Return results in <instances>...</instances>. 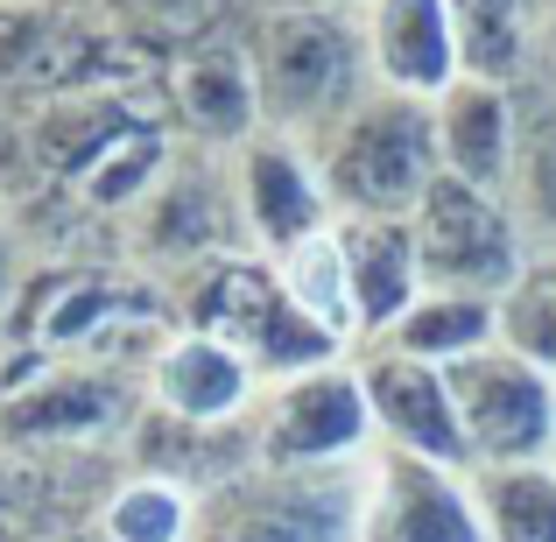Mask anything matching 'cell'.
Here are the masks:
<instances>
[{"instance_id": "1", "label": "cell", "mask_w": 556, "mask_h": 542, "mask_svg": "<svg viewBox=\"0 0 556 542\" xmlns=\"http://www.w3.org/2000/svg\"><path fill=\"white\" fill-rule=\"evenodd\" d=\"M247 50L261 85V127L303 141L311 155L380 92L367 28L345 8H268Z\"/></svg>"}, {"instance_id": "2", "label": "cell", "mask_w": 556, "mask_h": 542, "mask_svg": "<svg viewBox=\"0 0 556 542\" xmlns=\"http://www.w3.org/2000/svg\"><path fill=\"white\" fill-rule=\"evenodd\" d=\"M317 169H325V190H331L339 218H416V204L444 177L437 106L408 99V92H374L317 149Z\"/></svg>"}, {"instance_id": "3", "label": "cell", "mask_w": 556, "mask_h": 542, "mask_svg": "<svg viewBox=\"0 0 556 542\" xmlns=\"http://www.w3.org/2000/svg\"><path fill=\"white\" fill-rule=\"evenodd\" d=\"M198 331L226 339L254 374H275V380L339 366V353H345L331 331H317L296 311L275 261H261V254H218L198 268Z\"/></svg>"}, {"instance_id": "4", "label": "cell", "mask_w": 556, "mask_h": 542, "mask_svg": "<svg viewBox=\"0 0 556 542\" xmlns=\"http://www.w3.org/2000/svg\"><path fill=\"white\" fill-rule=\"evenodd\" d=\"M408 226H416L422 289H451V297L501 303L507 289L535 268V247H529V232H521L515 204H507L501 190L437 177Z\"/></svg>"}, {"instance_id": "5", "label": "cell", "mask_w": 556, "mask_h": 542, "mask_svg": "<svg viewBox=\"0 0 556 542\" xmlns=\"http://www.w3.org/2000/svg\"><path fill=\"white\" fill-rule=\"evenodd\" d=\"M451 394H458V423L479 465H535L556 458V380L521 353H507L501 339L479 345L472 360L444 366Z\"/></svg>"}, {"instance_id": "6", "label": "cell", "mask_w": 556, "mask_h": 542, "mask_svg": "<svg viewBox=\"0 0 556 542\" xmlns=\"http://www.w3.org/2000/svg\"><path fill=\"white\" fill-rule=\"evenodd\" d=\"M374 437V408L359 388V366H317L275 388V402L261 408L254 451L268 472H325L345 465Z\"/></svg>"}, {"instance_id": "7", "label": "cell", "mask_w": 556, "mask_h": 542, "mask_svg": "<svg viewBox=\"0 0 556 542\" xmlns=\"http://www.w3.org/2000/svg\"><path fill=\"white\" fill-rule=\"evenodd\" d=\"M232 190H240V226H247V240H254L261 261H282V254H296L303 240H317L325 226H339L317 155L289 135H268V127L240 149Z\"/></svg>"}, {"instance_id": "8", "label": "cell", "mask_w": 556, "mask_h": 542, "mask_svg": "<svg viewBox=\"0 0 556 542\" xmlns=\"http://www.w3.org/2000/svg\"><path fill=\"white\" fill-rule=\"evenodd\" d=\"M359 542H486L472 472H451V465H430L416 451L380 444V458L367 465Z\"/></svg>"}, {"instance_id": "9", "label": "cell", "mask_w": 556, "mask_h": 542, "mask_svg": "<svg viewBox=\"0 0 556 542\" xmlns=\"http://www.w3.org/2000/svg\"><path fill=\"white\" fill-rule=\"evenodd\" d=\"M359 388H367L380 444L416 451V458L451 465V472H472V444H465L458 394H451L444 366H430L416 353H394V345H367V360H359Z\"/></svg>"}, {"instance_id": "10", "label": "cell", "mask_w": 556, "mask_h": 542, "mask_svg": "<svg viewBox=\"0 0 556 542\" xmlns=\"http://www.w3.org/2000/svg\"><path fill=\"white\" fill-rule=\"evenodd\" d=\"M359 28H367V56H374L380 92H408V99H430L437 106L465 78L451 0H367Z\"/></svg>"}, {"instance_id": "11", "label": "cell", "mask_w": 556, "mask_h": 542, "mask_svg": "<svg viewBox=\"0 0 556 542\" xmlns=\"http://www.w3.org/2000/svg\"><path fill=\"white\" fill-rule=\"evenodd\" d=\"M359 507H367V472H296L282 487L240 493L218 515L212 542H359Z\"/></svg>"}, {"instance_id": "12", "label": "cell", "mask_w": 556, "mask_h": 542, "mask_svg": "<svg viewBox=\"0 0 556 542\" xmlns=\"http://www.w3.org/2000/svg\"><path fill=\"white\" fill-rule=\"evenodd\" d=\"M521 99L515 85L493 78H458L444 99H437V155H444V177L501 190L515 184V155H521Z\"/></svg>"}, {"instance_id": "13", "label": "cell", "mask_w": 556, "mask_h": 542, "mask_svg": "<svg viewBox=\"0 0 556 542\" xmlns=\"http://www.w3.org/2000/svg\"><path fill=\"white\" fill-rule=\"evenodd\" d=\"M339 240H345V268H353L359 345H380L422 297L416 226L408 218H339Z\"/></svg>"}, {"instance_id": "14", "label": "cell", "mask_w": 556, "mask_h": 542, "mask_svg": "<svg viewBox=\"0 0 556 542\" xmlns=\"http://www.w3.org/2000/svg\"><path fill=\"white\" fill-rule=\"evenodd\" d=\"M254 366H247L240 353H232L226 339H212V331H177V339L155 353L149 366V394L169 408V416L184 423H226L240 416L247 402H254Z\"/></svg>"}, {"instance_id": "15", "label": "cell", "mask_w": 556, "mask_h": 542, "mask_svg": "<svg viewBox=\"0 0 556 542\" xmlns=\"http://www.w3.org/2000/svg\"><path fill=\"white\" fill-rule=\"evenodd\" d=\"M177 92L198 135L232 141V149H247L261 135V85H254V50L247 42H226V36L198 42L177 71Z\"/></svg>"}, {"instance_id": "16", "label": "cell", "mask_w": 556, "mask_h": 542, "mask_svg": "<svg viewBox=\"0 0 556 542\" xmlns=\"http://www.w3.org/2000/svg\"><path fill=\"white\" fill-rule=\"evenodd\" d=\"M493 339H501V303L451 297V289H422L416 311H408L380 345L416 353V360H430V366H458V360H472L479 345H493Z\"/></svg>"}, {"instance_id": "17", "label": "cell", "mask_w": 556, "mask_h": 542, "mask_svg": "<svg viewBox=\"0 0 556 542\" xmlns=\"http://www.w3.org/2000/svg\"><path fill=\"white\" fill-rule=\"evenodd\" d=\"M472 501L486 521V542H556V458L479 465Z\"/></svg>"}, {"instance_id": "18", "label": "cell", "mask_w": 556, "mask_h": 542, "mask_svg": "<svg viewBox=\"0 0 556 542\" xmlns=\"http://www.w3.org/2000/svg\"><path fill=\"white\" fill-rule=\"evenodd\" d=\"M275 275H282V289L296 297V311L311 317L317 331H331L339 345L359 339V303H353V268H345L339 226H325L317 240H303L296 254H282V261H275Z\"/></svg>"}, {"instance_id": "19", "label": "cell", "mask_w": 556, "mask_h": 542, "mask_svg": "<svg viewBox=\"0 0 556 542\" xmlns=\"http://www.w3.org/2000/svg\"><path fill=\"white\" fill-rule=\"evenodd\" d=\"M529 14H535V0H451L465 78L515 85L521 64H529Z\"/></svg>"}, {"instance_id": "20", "label": "cell", "mask_w": 556, "mask_h": 542, "mask_svg": "<svg viewBox=\"0 0 556 542\" xmlns=\"http://www.w3.org/2000/svg\"><path fill=\"white\" fill-rule=\"evenodd\" d=\"M521 232H529L535 261L556 254V106L521 121V155H515V184H507Z\"/></svg>"}, {"instance_id": "21", "label": "cell", "mask_w": 556, "mask_h": 542, "mask_svg": "<svg viewBox=\"0 0 556 542\" xmlns=\"http://www.w3.org/2000/svg\"><path fill=\"white\" fill-rule=\"evenodd\" d=\"M501 345L521 353L529 366H543V374L556 380V282H549V275L529 268L501 297Z\"/></svg>"}, {"instance_id": "22", "label": "cell", "mask_w": 556, "mask_h": 542, "mask_svg": "<svg viewBox=\"0 0 556 542\" xmlns=\"http://www.w3.org/2000/svg\"><path fill=\"white\" fill-rule=\"evenodd\" d=\"M113 535L121 542H184L190 535V501L169 479H135L113 501Z\"/></svg>"}, {"instance_id": "23", "label": "cell", "mask_w": 556, "mask_h": 542, "mask_svg": "<svg viewBox=\"0 0 556 542\" xmlns=\"http://www.w3.org/2000/svg\"><path fill=\"white\" fill-rule=\"evenodd\" d=\"M275 8H345V14H359L367 0H275Z\"/></svg>"}, {"instance_id": "24", "label": "cell", "mask_w": 556, "mask_h": 542, "mask_svg": "<svg viewBox=\"0 0 556 542\" xmlns=\"http://www.w3.org/2000/svg\"><path fill=\"white\" fill-rule=\"evenodd\" d=\"M535 275H549V282H556V254H549V261H535Z\"/></svg>"}, {"instance_id": "25", "label": "cell", "mask_w": 556, "mask_h": 542, "mask_svg": "<svg viewBox=\"0 0 556 542\" xmlns=\"http://www.w3.org/2000/svg\"><path fill=\"white\" fill-rule=\"evenodd\" d=\"M549 8H556V0H549Z\"/></svg>"}]
</instances>
